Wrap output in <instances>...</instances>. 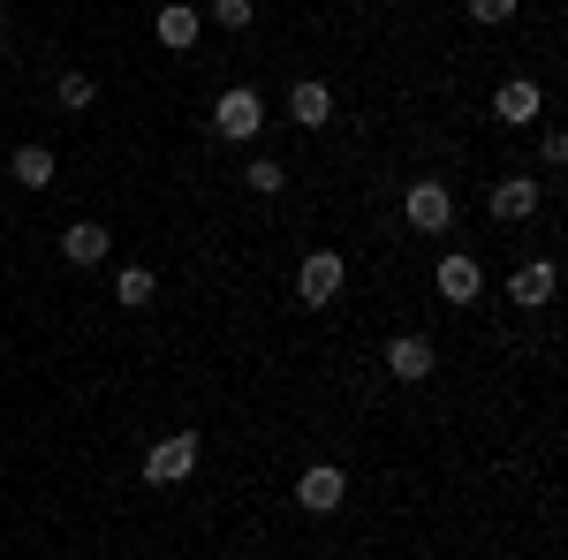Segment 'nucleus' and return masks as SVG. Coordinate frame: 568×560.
Listing matches in <instances>:
<instances>
[{"instance_id": "a211bd4d", "label": "nucleus", "mask_w": 568, "mask_h": 560, "mask_svg": "<svg viewBox=\"0 0 568 560\" xmlns=\"http://www.w3.org/2000/svg\"><path fill=\"white\" fill-rule=\"evenodd\" d=\"M251 16H258V8H251V0H213V23H220V31H243V23H251Z\"/></svg>"}, {"instance_id": "39448f33", "label": "nucleus", "mask_w": 568, "mask_h": 560, "mask_svg": "<svg viewBox=\"0 0 568 560\" xmlns=\"http://www.w3.org/2000/svg\"><path fill=\"white\" fill-rule=\"evenodd\" d=\"M342 492H349V470H342V462H311V470L296 477V508H304V516H334Z\"/></svg>"}, {"instance_id": "f3484780", "label": "nucleus", "mask_w": 568, "mask_h": 560, "mask_svg": "<svg viewBox=\"0 0 568 560\" xmlns=\"http://www.w3.org/2000/svg\"><path fill=\"white\" fill-rule=\"evenodd\" d=\"M243 182H251L258 197H281V182H288V167H281V160H251V167H243Z\"/></svg>"}, {"instance_id": "4468645a", "label": "nucleus", "mask_w": 568, "mask_h": 560, "mask_svg": "<svg viewBox=\"0 0 568 560\" xmlns=\"http://www.w3.org/2000/svg\"><path fill=\"white\" fill-rule=\"evenodd\" d=\"M8 174H16L23 190H45V182H53V152H45V144H16V152H8Z\"/></svg>"}, {"instance_id": "f03ea898", "label": "nucleus", "mask_w": 568, "mask_h": 560, "mask_svg": "<svg viewBox=\"0 0 568 560\" xmlns=\"http://www.w3.org/2000/svg\"><path fill=\"white\" fill-rule=\"evenodd\" d=\"M402 220H409L417 235H447V227H455V190H447V182H409Z\"/></svg>"}, {"instance_id": "1a4fd4ad", "label": "nucleus", "mask_w": 568, "mask_h": 560, "mask_svg": "<svg viewBox=\"0 0 568 560\" xmlns=\"http://www.w3.org/2000/svg\"><path fill=\"white\" fill-rule=\"evenodd\" d=\"M439 348L425 342V334H402V342H387V371L402 379V387H417V379H433Z\"/></svg>"}, {"instance_id": "20e7f679", "label": "nucleus", "mask_w": 568, "mask_h": 560, "mask_svg": "<svg viewBox=\"0 0 568 560\" xmlns=\"http://www.w3.org/2000/svg\"><path fill=\"white\" fill-rule=\"evenodd\" d=\"M342 288H349V265H342V251H311V258L296 265V296H304L311 310H318V303H334Z\"/></svg>"}, {"instance_id": "aec40b11", "label": "nucleus", "mask_w": 568, "mask_h": 560, "mask_svg": "<svg viewBox=\"0 0 568 560\" xmlns=\"http://www.w3.org/2000/svg\"><path fill=\"white\" fill-rule=\"evenodd\" d=\"M538 160H546V167L561 174V160H568V136H561V130H546V136H538Z\"/></svg>"}, {"instance_id": "423d86ee", "label": "nucleus", "mask_w": 568, "mask_h": 560, "mask_svg": "<svg viewBox=\"0 0 568 560\" xmlns=\"http://www.w3.org/2000/svg\"><path fill=\"white\" fill-rule=\"evenodd\" d=\"M485 205H493V220H500V227H524V220L538 213V182H530V174H500Z\"/></svg>"}, {"instance_id": "0eeeda50", "label": "nucleus", "mask_w": 568, "mask_h": 560, "mask_svg": "<svg viewBox=\"0 0 568 560\" xmlns=\"http://www.w3.org/2000/svg\"><path fill=\"white\" fill-rule=\"evenodd\" d=\"M433 281H439V296H447V303H478L485 296V265L470 258V251H447Z\"/></svg>"}, {"instance_id": "7ed1b4c3", "label": "nucleus", "mask_w": 568, "mask_h": 560, "mask_svg": "<svg viewBox=\"0 0 568 560\" xmlns=\"http://www.w3.org/2000/svg\"><path fill=\"white\" fill-rule=\"evenodd\" d=\"M213 130L227 136V144H251V136L265 130V99L251 84H235V91H220V106H213Z\"/></svg>"}, {"instance_id": "2eb2a0df", "label": "nucleus", "mask_w": 568, "mask_h": 560, "mask_svg": "<svg viewBox=\"0 0 568 560\" xmlns=\"http://www.w3.org/2000/svg\"><path fill=\"white\" fill-rule=\"evenodd\" d=\"M114 296L130 303V310H144V303L160 296V273H152V265H122V273H114Z\"/></svg>"}, {"instance_id": "6ab92c4d", "label": "nucleus", "mask_w": 568, "mask_h": 560, "mask_svg": "<svg viewBox=\"0 0 568 560\" xmlns=\"http://www.w3.org/2000/svg\"><path fill=\"white\" fill-rule=\"evenodd\" d=\"M470 8V23H508L516 16V0H463Z\"/></svg>"}, {"instance_id": "9d476101", "label": "nucleus", "mask_w": 568, "mask_h": 560, "mask_svg": "<svg viewBox=\"0 0 568 560\" xmlns=\"http://www.w3.org/2000/svg\"><path fill=\"white\" fill-rule=\"evenodd\" d=\"M554 288H561V265H554V258H530V265H516V273H508V296L524 303V310L554 303Z\"/></svg>"}, {"instance_id": "f8f14e48", "label": "nucleus", "mask_w": 568, "mask_h": 560, "mask_svg": "<svg viewBox=\"0 0 568 560\" xmlns=\"http://www.w3.org/2000/svg\"><path fill=\"white\" fill-rule=\"evenodd\" d=\"M288 114H296L304 130H326V122H334V91L318 84V77H304V84L288 91Z\"/></svg>"}, {"instance_id": "f257e3e1", "label": "nucleus", "mask_w": 568, "mask_h": 560, "mask_svg": "<svg viewBox=\"0 0 568 560\" xmlns=\"http://www.w3.org/2000/svg\"><path fill=\"white\" fill-rule=\"evenodd\" d=\"M197 455H205V439H197V431H168V439L144 455V485H182V477L197 470Z\"/></svg>"}, {"instance_id": "ddd939ff", "label": "nucleus", "mask_w": 568, "mask_h": 560, "mask_svg": "<svg viewBox=\"0 0 568 560\" xmlns=\"http://www.w3.org/2000/svg\"><path fill=\"white\" fill-rule=\"evenodd\" d=\"M197 31H205V16H197V8H182V0H168V8H160V45H168V53H190V45H197Z\"/></svg>"}, {"instance_id": "dca6fc26", "label": "nucleus", "mask_w": 568, "mask_h": 560, "mask_svg": "<svg viewBox=\"0 0 568 560\" xmlns=\"http://www.w3.org/2000/svg\"><path fill=\"white\" fill-rule=\"evenodd\" d=\"M91 99H99V84H91L84 69H69V77H61V84H53V106H61V114H84Z\"/></svg>"}, {"instance_id": "6e6552de", "label": "nucleus", "mask_w": 568, "mask_h": 560, "mask_svg": "<svg viewBox=\"0 0 568 560\" xmlns=\"http://www.w3.org/2000/svg\"><path fill=\"white\" fill-rule=\"evenodd\" d=\"M493 114H500L508 130H524V122H538V114H546V91L530 84V77H508V84L493 91Z\"/></svg>"}, {"instance_id": "9b49d317", "label": "nucleus", "mask_w": 568, "mask_h": 560, "mask_svg": "<svg viewBox=\"0 0 568 560\" xmlns=\"http://www.w3.org/2000/svg\"><path fill=\"white\" fill-rule=\"evenodd\" d=\"M106 251H114L106 220H69V235H61V258L69 265H106Z\"/></svg>"}]
</instances>
